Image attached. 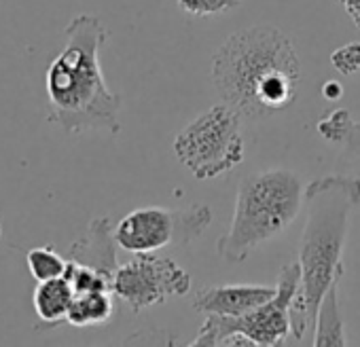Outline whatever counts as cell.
<instances>
[{"mask_svg":"<svg viewBox=\"0 0 360 347\" xmlns=\"http://www.w3.org/2000/svg\"><path fill=\"white\" fill-rule=\"evenodd\" d=\"M301 64L282 30L252 26L231 34L212 55V83L225 104L246 119L286 110L299 91Z\"/></svg>","mask_w":360,"mask_h":347,"instance_id":"cell-1","label":"cell"},{"mask_svg":"<svg viewBox=\"0 0 360 347\" xmlns=\"http://www.w3.org/2000/svg\"><path fill=\"white\" fill-rule=\"evenodd\" d=\"M106 39L100 18L77 15L64 28V47L47 68V121L68 133L121 131V96L106 85L100 64Z\"/></svg>","mask_w":360,"mask_h":347,"instance_id":"cell-2","label":"cell"},{"mask_svg":"<svg viewBox=\"0 0 360 347\" xmlns=\"http://www.w3.org/2000/svg\"><path fill=\"white\" fill-rule=\"evenodd\" d=\"M360 204V178L330 174L305 187V227L299 240L301 284L290 303V332L303 339L314 330L316 311L330 288L343 277V248L352 210Z\"/></svg>","mask_w":360,"mask_h":347,"instance_id":"cell-3","label":"cell"},{"mask_svg":"<svg viewBox=\"0 0 360 347\" xmlns=\"http://www.w3.org/2000/svg\"><path fill=\"white\" fill-rule=\"evenodd\" d=\"M305 187L290 169L250 174L238 187L229 231L219 240L217 252L229 263H242L255 248L280 235L301 212Z\"/></svg>","mask_w":360,"mask_h":347,"instance_id":"cell-4","label":"cell"},{"mask_svg":"<svg viewBox=\"0 0 360 347\" xmlns=\"http://www.w3.org/2000/svg\"><path fill=\"white\" fill-rule=\"evenodd\" d=\"M240 112L229 104H217L174 138V155L198 181H212L244 161V133Z\"/></svg>","mask_w":360,"mask_h":347,"instance_id":"cell-5","label":"cell"},{"mask_svg":"<svg viewBox=\"0 0 360 347\" xmlns=\"http://www.w3.org/2000/svg\"><path fill=\"white\" fill-rule=\"evenodd\" d=\"M301 284V267L299 263H288L282 267L276 294L259 305L257 309L238 315H206L198 336L191 345H223L229 334H242L252 345H282L290 332V303Z\"/></svg>","mask_w":360,"mask_h":347,"instance_id":"cell-6","label":"cell"},{"mask_svg":"<svg viewBox=\"0 0 360 347\" xmlns=\"http://www.w3.org/2000/svg\"><path fill=\"white\" fill-rule=\"evenodd\" d=\"M212 223V210L193 204L187 210L138 208L125 214L115 227L119 248L127 252H157L167 246H187Z\"/></svg>","mask_w":360,"mask_h":347,"instance_id":"cell-7","label":"cell"},{"mask_svg":"<svg viewBox=\"0 0 360 347\" xmlns=\"http://www.w3.org/2000/svg\"><path fill=\"white\" fill-rule=\"evenodd\" d=\"M191 290V275L174 258L157 252H138L119 265L112 277V294L121 299L134 313L167 299L185 296Z\"/></svg>","mask_w":360,"mask_h":347,"instance_id":"cell-8","label":"cell"},{"mask_svg":"<svg viewBox=\"0 0 360 347\" xmlns=\"http://www.w3.org/2000/svg\"><path fill=\"white\" fill-rule=\"evenodd\" d=\"M274 294H276V286H255V284L210 286V288H202L195 294L193 307L204 315L238 317L267 303Z\"/></svg>","mask_w":360,"mask_h":347,"instance_id":"cell-9","label":"cell"},{"mask_svg":"<svg viewBox=\"0 0 360 347\" xmlns=\"http://www.w3.org/2000/svg\"><path fill=\"white\" fill-rule=\"evenodd\" d=\"M117 246L119 244L115 240V229L110 227V221L106 216H100V218H94L87 231L79 240L72 242L68 250V261L91 267L112 280L119 267Z\"/></svg>","mask_w":360,"mask_h":347,"instance_id":"cell-10","label":"cell"},{"mask_svg":"<svg viewBox=\"0 0 360 347\" xmlns=\"http://www.w3.org/2000/svg\"><path fill=\"white\" fill-rule=\"evenodd\" d=\"M75 301V290L66 275L37 282V288L32 292V305L37 311V317L45 326H56L66 320L70 305Z\"/></svg>","mask_w":360,"mask_h":347,"instance_id":"cell-11","label":"cell"},{"mask_svg":"<svg viewBox=\"0 0 360 347\" xmlns=\"http://www.w3.org/2000/svg\"><path fill=\"white\" fill-rule=\"evenodd\" d=\"M339 280L330 284L326 294L322 296L318 311H316V324H314V345L316 347H343L347 345L345 332H343V320L339 311Z\"/></svg>","mask_w":360,"mask_h":347,"instance_id":"cell-12","label":"cell"},{"mask_svg":"<svg viewBox=\"0 0 360 347\" xmlns=\"http://www.w3.org/2000/svg\"><path fill=\"white\" fill-rule=\"evenodd\" d=\"M115 313V301L110 290L75 294L66 322L77 328H96L106 324Z\"/></svg>","mask_w":360,"mask_h":347,"instance_id":"cell-13","label":"cell"},{"mask_svg":"<svg viewBox=\"0 0 360 347\" xmlns=\"http://www.w3.org/2000/svg\"><path fill=\"white\" fill-rule=\"evenodd\" d=\"M26 265L30 275L37 282H45V280H53V277H62L66 275L68 269V258H64L56 248L51 246H37L32 250H28L26 254Z\"/></svg>","mask_w":360,"mask_h":347,"instance_id":"cell-14","label":"cell"},{"mask_svg":"<svg viewBox=\"0 0 360 347\" xmlns=\"http://www.w3.org/2000/svg\"><path fill=\"white\" fill-rule=\"evenodd\" d=\"M66 277H68L75 294L98 292V290H110L112 292V280L108 275H104L91 267H85V265H77L72 261H68Z\"/></svg>","mask_w":360,"mask_h":347,"instance_id":"cell-15","label":"cell"},{"mask_svg":"<svg viewBox=\"0 0 360 347\" xmlns=\"http://www.w3.org/2000/svg\"><path fill=\"white\" fill-rule=\"evenodd\" d=\"M352 114L345 108H337L330 114L316 121V131L330 144H343L352 127Z\"/></svg>","mask_w":360,"mask_h":347,"instance_id":"cell-16","label":"cell"},{"mask_svg":"<svg viewBox=\"0 0 360 347\" xmlns=\"http://www.w3.org/2000/svg\"><path fill=\"white\" fill-rule=\"evenodd\" d=\"M180 11L193 18H208L233 11L242 5V0H176Z\"/></svg>","mask_w":360,"mask_h":347,"instance_id":"cell-17","label":"cell"},{"mask_svg":"<svg viewBox=\"0 0 360 347\" xmlns=\"http://www.w3.org/2000/svg\"><path fill=\"white\" fill-rule=\"evenodd\" d=\"M330 64L337 72L354 77L360 72V43H347L330 53Z\"/></svg>","mask_w":360,"mask_h":347,"instance_id":"cell-18","label":"cell"},{"mask_svg":"<svg viewBox=\"0 0 360 347\" xmlns=\"http://www.w3.org/2000/svg\"><path fill=\"white\" fill-rule=\"evenodd\" d=\"M343 144H345V155L360 161V121H352V127Z\"/></svg>","mask_w":360,"mask_h":347,"instance_id":"cell-19","label":"cell"},{"mask_svg":"<svg viewBox=\"0 0 360 347\" xmlns=\"http://www.w3.org/2000/svg\"><path fill=\"white\" fill-rule=\"evenodd\" d=\"M339 3L349 15V20L354 22V26L360 30V0H339Z\"/></svg>","mask_w":360,"mask_h":347,"instance_id":"cell-20","label":"cell"},{"mask_svg":"<svg viewBox=\"0 0 360 347\" xmlns=\"http://www.w3.org/2000/svg\"><path fill=\"white\" fill-rule=\"evenodd\" d=\"M322 96H324L326 100H339V98L343 96V87H341L337 81H326V83L322 85Z\"/></svg>","mask_w":360,"mask_h":347,"instance_id":"cell-21","label":"cell"},{"mask_svg":"<svg viewBox=\"0 0 360 347\" xmlns=\"http://www.w3.org/2000/svg\"><path fill=\"white\" fill-rule=\"evenodd\" d=\"M0 237H3V227H0Z\"/></svg>","mask_w":360,"mask_h":347,"instance_id":"cell-22","label":"cell"}]
</instances>
